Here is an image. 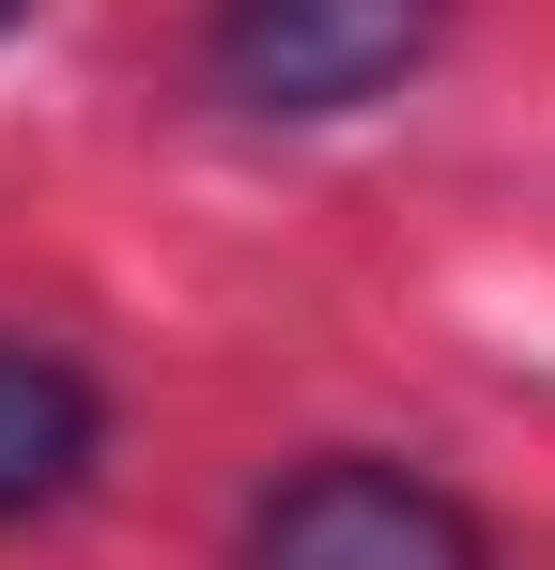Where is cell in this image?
Returning <instances> with one entry per match:
<instances>
[{"mask_svg": "<svg viewBox=\"0 0 555 570\" xmlns=\"http://www.w3.org/2000/svg\"><path fill=\"white\" fill-rule=\"evenodd\" d=\"M16 16H31V0H0V31H16Z\"/></svg>", "mask_w": 555, "mask_h": 570, "instance_id": "4", "label": "cell"}, {"mask_svg": "<svg viewBox=\"0 0 555 570\" xmlns=\"http://www.w3.org/2000/svg\"><path fill=\"white\" fill-rule=\"evenodd\" d=\"M448 0H216L201 16V78L247 124H340V108L401 94L432 62Z\"/></svg>", "mask_w": 555, "mask_h": 570, "instance_id": "1", "label": "cell"}, {"mask_svg": "<svg viewBox=\"0 0 555 570\" xmlns=\"http://www.w3.org/2000/svg\"><path fill=\"white\" fill-rule=\"evenodd\" d=\"M232 570H494V524H478L432 463L340 448V463H293L263 509H247Z\"/></svg>", "mask_w": 555, "mask_h": 570, "instance_id": "2", "label": "cell"}, {"mask_svg": "<svg viewBox=\"0 0 555 570\" xmlns=\"http://www.w3.org/2000/svg\"><path fill=\"white\" fill-rule=\"evenodd\" d=\"M93 463H108V385L62 340H0V524L78 509Z\"/></svg>", "mask_w": 555, "mask_h": 570, "instance_id": "3", "label": "cell"}]
</instances>
